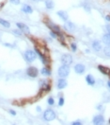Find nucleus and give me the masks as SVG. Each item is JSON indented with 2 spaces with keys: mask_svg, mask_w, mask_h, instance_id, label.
Listing matches in <instances>:
<instances>
[{
  "mask_svg": "<svg viewBox=\"0 0 110 125\" xmlns=\"http://www.w3.org/2000/svg\"><path fill=\"white\" fill-rule=\"evenodd\" d=\"M45 24H46V26L50 29V30L54 31L55 33H56V34L58 35V37L63 35V32H62L60 27L58 26L57 24H55V23H53L52 21H49V20H46V21H45Z\"/></svg>",
  "mask_w": 110,
  "mask_h": 125,
  "instance_id": "f257e3e1",
  "label": "nucleus"
},
{
  "mask_svg": "<svg viewBox=\"0 0 110 125\" xmlns=\"http://www.w3.org/2000/svg\"><path fill=\"white\" fill-rule=\"evenodd\" d=\"M24 57H25V60L27 62H32L36 60V57H37V53L34 51V50H31V49H27L25 51L24 53Z\"/></svg>",
  "mask_w": 110,
  "mask_h": 125,
  "instance_id": "f03ea898",
  "label": "nucleus"
},
{
  "mask_svg": "<svg viewBox=\"0 0 110 125\" xmlns=\"http://www.w3.org/2000/svg\"><path fill=\"white\" fill-rule=\"evenodd\" d=\"M58 73H59V76L60 78H64V79H65V78L68 77L69 74H70V67H69V66L62 65V66L59 68Z\"/></svg>",
  "mask_w": 110,
  "mask_h": 125,
  "instance_id": "7ed1b4c3",
  "label": "nucleus"
},
{
  "mask_svg": "<svg viewBox=\"0 0 110 125\" xmlns=\"http://www.w3.org/2000/svg\"><path fill=\"white\" fill-rule=\"evenodd\" d=\"M43 118L46 121H52L56 118V113H55L54 110H52V109H47L43 113Z\"/></svg>",
  "mask_w": 110,
  "mask_h": 125,
  "instance_id": "20e7f679",
  "label": "nucleus"
},
{
  "mask_svg": "<svg viewBox=\"0 0 110 125\" xmlns=\"http://www.w3.org/2000/svg\"><path fill=\"white\" fill-rule=\"evenodd\" d=\"M40 90H42L43 92H48L51 89V84L50 82L48 80H40Z\"/></svg>",
  "mask_w": 110,
  "mask_h": 125,
  "instance_id": "39448f33",
  "label": "nucleus"
},
{
  "mask_svg": "<svg viewBox=\"0 0 110 125\" xmlns=\"http://www.w3.org/2000/svg\"><path fill=\"white\" fill-rule=\"evenodd\" d=\"M60 61H61V62H62V65L70 66L72 62H73V57H72V55H70V54H63V55L60 57Z\"/></svg>",
  "mask_w": 110,
  "mask_h": 125,
  "instance_id": "423d86ee",
  "label": "nucleus"
},
{
  "mask_svg": "<svg viewBox=\"0 0 110 125\" xmlns=\"http://www.w3.org/2000/svg\"><path fill=\"white\" fill-rule=\"evenodd\" d=\"M26 74L30 78H36L39 75V69L37 67H29L26 69Z\"/></svg>",
  "mask_w": 110,
  "mask_h": 125,
  "instance_id": "0eeeda50",
  "label": "nucleus"
},
{
  "mask_svg": "<svg viewBox=\"0 0 110 125\" xmlns=\"http://www.w3.org/2000/svg\"><path fill=\"white\" fill-rule=\"evenodd\" d=\"M35 52L37 53V55L39 56V58L40 59V61H41V62L44 65V66H48L49 65V60H48V58L46 57V55H44V54H42L40 50H38L36 47H35Z\"/></svg>",
  "mask_w": 110,
  "mask_h": 125,
  "instance_id": "6e6552de",
  "label": "nucleus"
},
{
  "mask_svg": "<svg viewBox=\"0 0 110 125\" xmlns=\"http://www.w3.org/2000/svg\"><path fill=\"white\" fill-rule=\"evenodd\" d=\"M92 122L94 125H103L104 124V117L102 115H97L93 117Z\"/></svg>",
  "mask_w": 110,
  "mask_h": 125,
  "instance_id": "1a4fd4ad",
  "label": "nucleus"
},
{
  "mask_svg": "<svg viewBox=\"0 0 110 125\" xmlns=\"http://www.w3.org/2000/svg\"><path fill=\"white\" fill-rule=\"evenodd\" d=\"M16 26H17V28H18L23 33H26V34H29V33H30L29 28H28L26 24H24V23H16Z\"/></svg>",
  "mask_w": 110,
  "mask_h": 125,
  "instance_id": "9d476101",
  "label": "nucleus"
},
{
  "mask_svg": "<svg viewBox=\"0 0 110 125\" xmlns=\"http://www.w3.org/2000/svg\"><path fill=\"white\" fill-rule=\"evenodd\" d=\"M64 29H65V30H67V31L73 32V31L75 30L76 27H75V25H74L73 22H71V21H66L65 24H64Z\"/></svg>",
  "mask_w": 110,
  "mask_h": 125,
  "instance_id": "9b49d317",
  "label": "nucleus"
},
{
  "mask_svg": "<svg viewBox=\"0 0 110 125\" xmlns=\"http://www.w3.org/2000/svg\"><path fill=\"white\" fill-rule=\"evenodd\" d=\"M73 69H74L75 73L81 75V74H84V73H85V71H86V67H85L83 64H77V65L74 66V68H73Z\"/></svg>",
  "mask_w": 110,
  "mask_h": 125,
  "instance_id": "f8f14e48",
  "label": "nucleus"
},
{
  "mask_svg": "<svg viewBox=\"0 0 110 125\" xmlns=\"http://www.w3.org/2000/svg\"><path fill=\"white\" fill-rule=\"evenodd\" d=\"M67 84H68V83H67V81L64 79V78H60L59 81H58V84H57V87H58V89H59V90H61V89H63V88H65L66 86H67Z\"/></svg>",
  "mask_w": 110,
  "mask_h": 125,
  "instance_id": "ddd939ff",
  "label": "nucleus"
},
{
  "mask_svg": "<svg viewBox=\"0 0 110 125\" xmlns=\"http://www.w3.org/2000/svg\"><path fill=\"white\" fill-rule=\"evenodd\" d=\"M21 11H22L23 12L26 13V14H31V13L33 12V9H32V7H31L30 5H27V4H24V5L22 6Z\"/></svg>",
  "mask_w": 110,
  "mask_h": 125,
  "instance_id": "4468645a",
  "label": "nucleus"
},
{
  "mask_svg": "<svg viewBox=\"0 0 110 125\" xmlns=\"http://www.w3.org/2000/svg\"><path fill=\"white\" fill-rule=\"evenodd\" d=\"M57 14H58V15L59 16V18H60L61 20H63L64 22L68 21V19H69V15H68L67 12H65V11H59V12H57Z\"/></svg>",
  "mask_w": 110,
  "mask_h": 125,
  "instance_id": "2eb2a0df",
  "label": "nucleus"
},
{
  "mask_svg": "<svg viewBox=\"0 0 110 125\" xmlns=\"http://www.w3.org/2000/svg\"><path fill=\"white\" fill-rule=\"evenodd\" d=\"M98 69L101 73H103V75H107V76H110V69L104 66H102V65H99L98 66Z\"/></svg>",
  "mask_w": 110,
  "mask_h": 125,
  "instance_id": "dca6fc26",
  "label": "nucleus"
},
{
  "mask_svg": "<svg viewBox=\"0 0 110 125\" xmlns=\"http://www.w3.org/2000/svg\"><path fill=\"white\" fill-rule=\"evenodd\" d=\"M44 4H45V7L47 10L52 11L55 8V2L53 0H44Z\"/></svg>",
  "mask_w": 110,
  "mask_h": 125,
  "instance_id": "f3484780",
  "label": "nucleus"
},
{
  "mask_svg": "<svg viewBox=\"0 0 110 125\" xmlns=\"http://www.w3.org/2000/svg\"><path fill=\"white\" fill-rule=\"evenodd\" d=\"M92 48L95 51H101L102 50V45L98 40H95L92 42Z\"/></svg>",
  "mask_w": 110,
  "mask_h": 125,
  "instance_id": "a211bd4d",
  "label": "nucleus"
},
{
  "mask_svg": "<svg viewBox=\"0 0 110 125\" xmlns=\"http://www.w3.org/2000/svg\"><path fill=\"white\" fill-rule=\"evenodd\" d=\"M86 82L88 83V84H89L91 86L95 84V79L91 74H88V75L86 76Z\"/></svg>",
  "mask_w": 110,
  "mask_h": 125,
  "instance_id": "6ab92c4d",
  "label": "nucleus"
},
{
  "mask_svg": "<svg viewBox=\"0 0 110 125\" xmlns=\"http://www.w3.org/2000/svg\"><path fill=\"white\" fill-rule=\"evenodd\" d=\"M40 74L42 75V76H51V74H52V71H51V69L50 68H48V67H42L41 69H40Z\"/></svg>",
  "mask_w": 110,
  "mask_h": 125,
  "instance_id": "aec40b11",
  "label": "nucleus"
},
{
  "mask_svg": "<svg viewBox=\"0 0 110 125\" xmlns=\"http://www.w3.org/2000/svg\"><path fill=\"white\" fill-rule=\"evenodd\" d=\"M102 41H103V43H104L106 45H110V33L104 34L102 38Z\"/></svg>",
  "mask_w": 110,
  "mask_h": 125,
  "instance_id": "412c9836",
  "label": "nucleus"
},
{
  "mask_svg": "<svg viewBox=\"0 0 110 125\" xmlns=\"http://www.w3.org/2000/svg\"><path fill=\"white\" fill-rule=\"evenodd\" d=\"M0 25H2L3 27H5V28H7V29L11 28V23H10L9 21H7V20L2 19V18H0Z\"/></svg>",
  "mask_w": 110,
  "mask_h": 125,
  "instance_id": "4be33fe9",
  "label": "nucleus"
},
{
  "mask_svg": "<svg viewBox=\"0 0 110 125\" xmlns=\"http://www.w3.org/2000/svg\"><path fill=\"white\" fill-rule=\"evenodd\" d=\"M103 52H104L105 56H107V57H110V45H107V46L104 47V49H103Z\"/></svg>",
  "mask_w": 110,
  "mask_h": 125,
  "instance_id": "5701e85b",
  "label": "nucleus"
},
{
  "mask_svg": "<svg viewBox=\"0 0 110 125\" xmlns=\"http://www.w3.org/2000/svg\"><path fill=\"white\" fill-rule=\"evenodd\" d=\"M71 49L73 50V52H75V51L77 50V46H76V44L72 43V44H71Z\"/></svg>",
  "mask_w": 110,
  "mask_h": 125,
  "instance_id": "b1692460",
  "label": "nucleus"
},
{
  "mask_svg": "<svg viewBox=\"0 0 110 125\" xmlns=\"http://www.w3.org/2000/svg\"><path fill=\"white\" fill-rule=\"evenodd\" d=\"M12 32H13L14 34L18 35V36H21V35L23 34V32H22V31H21L19 29H13V30H12Z\"/></svg>",
  "mask_w": 110,
  "mask_h": 125,
  "instance_id": "393cba45",
  "label": "nucleus"
},
{
  "mask_svg": "<svg viewBox=\"0 0 110 125\" xmlns=\"http://www.w3.org/2000/svg\"><path fill=\"white\" fill-rule=\"evenodd\" d=\"M10 2L12 4V5H19L21 3L20 0H10Z\"/></svg>",
  "mask_w": 110,
  "mask_h": 125,
  "instance_id": "a878e982",
  "label": "nucleus"
},
{
  "mask_svg": "<svg viewBox=\"0 0 110 125\" xmlns=\"http://www.w3.org/2000/svg\"><path fill=\"white\" fill-rule=\"evenodd\" d=\"M47 102H48L49 105H54L55 104V100L53 98H49L48 100H47Z\"/></svg>",
  "mask_w": 110,
  "mask_h": 125,
  "instance_id": "bb28decb",
  "label": "nucleus"
},
{
  "mask_svg": "<svg viewBox=\"0 0 110 125\" xmlns=\"http://www.w3.org/2000/svg\"><path fill=\"white\" fill-rule=\"evenodd\" d=\"M84 10L87 12H90V7L88 6V5H87V4H84Z\"/></svg>",
  "mask_w": 110,
  "mask_h": 125,
  "instance_id": "cd10ccee",
  "label": "nucleus"
},
{
  "mask_svg": "<svg viewBox=\"0 0 110 125\" xmlns=\"http://www.w3.org/2000/svg\"><path fill=\"white\" fill-rule=\"evenodd\" d=\"M63 104H64V99L62 97H60L59 98V106H63Z\"/></svg>",
  "mask_w": 110,
  "mask_h": 125,
  "instance_id": "c85d7f7f",
  "label": "nucleus"
},
{
  "mask_svg": "<svg viewBox=\"0 0 110 125\" xmlns=\"http://www.w3.org/2000/svg\"><path fill=\"white\" fill-rule=\"evenodd\" d=\"M104 29L107 31V33H110V24H106L105 27H104Z\"/></svg>",
  "mask_w": 110,
  "mask_h": 125,
  "instance_id": "c756f323",
  "label": "nucleus"
},
{
  "mask_svg": "<svg viewBox=\"0 0 110 125\" xmlns=\"http://www.w3.org/2000/svg\"><path fill=\"white\" fill-rule=\"evenodd\" d=\"M49 33H50V35H51V36H52L53 38H58V35H57L56 33H55L54 31H52V30H50V31H49Z\"/></svg>",
  "mask_w": 110,
  "mask_h": 125,
  "instance_id": "7c9ffc66",
  "label": "nucleus"
},
{
  "mask_svg": "<svg viewBox=\"0 0 110 125\" xmlns=\"http://www.w3.org/2000/svg\"><path fill=\"white\" fill-rule=\"evenodd\" d=\"M72 125H83V124L80 121H74V122L72 123Z\"/></svg>",
  "mask_w": 110,
  "mask_h": 125,
  "instance_id": "2f4dec72",
  "label": "nucleus"
},
{
  "mask_svg": "<svg viewBox=\"0 0 110 125\" xmlns=\"http://www.w3.org/2000/svg\"><path fill=\"white\" fill-rule=\"evenodd\" d=\"M9 112H10V114H11L12 116H15V115H16V112H15L14 110H11V109Z\"/></svg>",
  "mask_w": 110,
  "mask_h": 125,
  "instance_id": "473e14b6",
  "label": "nucleus"
},
{
  "mask_svg": "<svg viewBox=\"0 0 110 125\" xmlns=\"http://www.w3.org/2000/svg\"><path fill=\"white\" fill-rule=\"evenodd\" d=\"M104 19H105L107 22H110V15H109V14H108V15H105Z\"/></svg>",
  "mask_w": 110,
  "mask_h": 125,
  "instance_id": "72a5a7b5",
  "label": "nucleus"
},
{
  "mask_svg": "<svg viewBox=\"0 0 110 125\" xmlns=\"http://www.w3.org/2000/svg\"><path fill=\"white\" fill-rule=\"evenodd\" d=\"M4 46H8V47H12V45H11V44H9V43H4Z\"/></svg>",
  "mask_w": 110,
  "mask_h": 125,
  "instance_id": "f704fd0d",
  "label": "nucleus"
},
{
  "mask_svg": "<svg viewBox=\"0 0 110 125\" xmlns=\"http://www.w3.org/2000/svg\"><path fill=\"white\" fill-rule=\"evenodd\" d=\"M36 110H37V112H40V111H41V108H40V106H38V107H37V109H36Z\"/></svg>",
  "mask_w": 110,
  "mask_h": 125,
  "instance_id": "c9c22d12",
  "label": "nucleus"
},
{
  "mask_svg": "<svg viewBox=\"0 0 110 125\" xmlns=\"http://www.w3.org/2000/svg\"><path fill=\"white\" fill-rule=\"evenodd\" d=\"M107 86H108V87L110 88V80H109V81L107 82Z\"/></svg>",
  "mask_w": 110,
  "mask_h": 125,
  "instance_id": "e433bc0d",
  "label": "nucleus"
},
{
  "mask_svg": "<svg viewBox=\"0 0 110 125\" xmlns=\"http://www.w3.org/2000/svg\"><path fill=\"white\" fill-rule=\"evenodd\" d=\"M85 51H86V53H89V52H90V50H89V49H86Z\"/></svg>",
  "mask_w": 110,
  "mask_h": 125,
  "instance_id": "4c0bfd02",
  "label": "nucleus"
},
{
  "mask_svg": "<svg viewBox=\"0 0 110 125\" xmlns=\"http://www.w3.org/2000/svg\"><path fill=\"white\" fill-rule=\"evenodd\" d=\"M97 109H98V110H101V109H102V106H101V105H99V106L97 107Z\"/></svg>",
  "mask_w": 110,
  "mask_h": 125,
  "instance_id": "58836bf2",
  "label": "nucleus"
},
{
  "mask_svg": "<svg viewBox=\"0 0 110 125\" xmlns=\"http://www.w3.org/2000/svg\"><path fill=\"white\" fill-rule=\"evenodd\" d=\"M32 1H34V2H38V1H40V0H32Z\"/></svg>",
  "mask_w": 110,
  "mask_h": 125,
  "instance_id": "ea45409f",
  "label": "nucleus"
},
{
  "mask_svg": "<svg viewBox=\"0 0 110 125\" xmlns=\"http://www.w3.org/2000/svg\"><path fill=\"white\" fill-rule=\"evenodd\" d=\"M109 124H110V118H109Z\"/></svg>",
  "mask_w": 110,
  "mask_h": 125,
  "instance_id": "a19ab883",
  "label": "nucleus"
}]
</instances>
